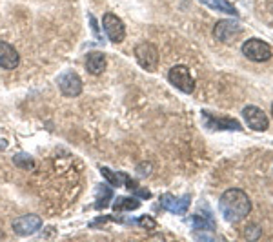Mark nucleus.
<instances>
[{
  "instance_id": "nucleus-8",
  "label": "nucleus",
  "mask_w": 273,
  "mask_h": 242,
  "mask_svg": "<svg viewBox=\"0 0 273 242\" xmlns=\"http://www.w3.org/2000/svg\"><path fill=\"white\" fill-rule=\"evenodd\" d=\"M242 117H244L246 124L251 129H255V131H264L269 124L266 113L260 108H257V106H246L244 110H242Z\"/></svg>"
},
{
  "instance_id": "nucleus-7",
  "label": "nucleus",
  "mask_w": 273,
  "mask_h": 242,
  "mask_svg": "<svg viewBox=\"0 0 273 242\" xmlns=\"http://www.w3.org/2000/svg\"><path fill=\"white\" fill-rule=\"evenodd\" d=\"M42 228V219L38 215H22L18 219L13 220V231L17 233L18 237H29L33 233H36Z\"/></svg>"
},
{
  "instance_id": "nucleus-12",
  "label": "nucleus",
  "mask_w": 273,
  "mask_h": 242,
  "mask_svg": "<svg viewBox=\"0 0 273 242\" xmlns=\"http://www.w3.org/2000/svg\"><path fill=\"white\" fill-rule=\"evenodd\" d=\"M18 62H20V57L17 50L8 42H0V68L15 69L18 68Z\"/></svg>"
},
{
  "instance_id": "nucleus-19",
  "label": "nucleus",
  "mask_w": 273,
  "mask_h": 242,
  "mask_svg": "<svg viewBox=\"0 0 273 242\" xmlns=\"http://www.w3.org/2000/svg\"><path fill=\"white\" fill-rule=\"evenodd\" d=\"M191 224H193L195 229H213V222H211V220H204L202 217H199V215L191 217Z\"/></svg>"
},
{
  "instance_id": "nucleus-5",
  "label": "nucleus",
  "mask_w": 273,
  "mask_h": 242,
  "mask_svg": "<svg viewBox=\"0 0 273 242\" xmlns=\"http://www.w3.org/2000/svg\"><path fill=\"white\" fill-rule=\"evenodd\" d=\"M136 62L148 71H155L159 66V50L151 42H142L135 47Z\"/></svg>"
},
{
  "instance_id": "nucleus-20",
  "label": "nucleus",
  "mask_w": 273,
  "mask_h": 242,
  "mask_svg": "<svg viewBox=\"0 0 273 242\" xmlns=\"http://www.w3.org/2000/svg\"><path fill=\"white\" fill-rule=\"evenodd\" d=\"M136 224H139L141 228H144V229H150V231H153V229L157 228V222H155V219H151V217H148V215H144V217H139V219H136Z\"/></svg>"
},
{
  "instance_id": "nucleus-10",
  "label": "nucleus",
  "mask_w": 273,
  "mask_h": 242,
  "mask_svg": "<svg viewBox=\"0 0 273 242\" xmlns=\"http://www.w3.org/2000/svg\"><path fill=\"white\" fill-rule=\"evenodd\" d=\"M190 202H191L190 195H184V197H180V199H175L173 195L166 193V195L160 197V206H162L164 210H168V211H171V213H177V215L186 213L188 208H190Z\"/></svg>"
},
{
  "instance_id": "nucleus-2",
  "label": "nucleus",
  "mask_w": 273,
  "mask_h": 242,
  "mask_svg": "<svg viewBox=\"0 0 273 242\" xmlns=\"http://www.w3.org/2000/svg\"><path fill=\"white\" fill-rule=\"evenodd\" d=\"M57 84H59V89L64 96H78L82 93V78L78 77V73H75L73 69H66L59 75L57 78Z\"/></svg>"
},
{
  "instance_id": "nucleus-16",
  "label": "nucleus",
  "mask_w": 273,
  "mask_h": 242,
  "mask_svg": "<svg viewBox=\"0 0 273 242\" xmlns=\"http://www.w3.org/2000/svg\"><path fill=\"white\" fill-rule=\"evenodd\" d=\"M204 6H208L209 10H217L222 11V13L232 15V17H239V11L235 10V6L230 4L228 0H200Z\"/></svg>"
},
{
  "instance_id": "nucleus-21",
  "label": "nucleus",
  "mask_w": 273,
  "mask_h": 242,
  "mask_svg": "<svg viewBox=\"0 0 273 242\" xmlns=\"http://www.w3.org/2000/svg\"><path fill=\"white\" fill-rule=\"evenodd\" d=\"M139 173H141V175H150V169H144V166H139Z\"/></svg>"
},
{
  "instance_id": "nucleus-3",
  "label": "nucleus",
  "mask_w": 273,
  "mask_h": 242,
  "mask_svg": "<svg viewBox=\"0 0 273 242\" xmlns=\"http://www.w3.org/2000/svg\"><path fill=\"white\" fill-rule=\"evenodd\" d=\"M242 53H244L246 59L253 60V62H266V60L271 59V47L259 38L246 40L242 44Z\"/></svg>"
},
{
  "instance_id": "nucleus-4",
  "label": "nucleus",
  "mask_w": 273,
  "mask_h": 242,
  "mask_svg": "<svg viewBox=\"0 0 273 242\" xmlns=\"http://www.w3.org/2000/svg\"><path fill=\"white\" fill-rule=\"evenodd\" d=\"M102 28H104V33L108 35L109 40L115 44H120L126 38V26H124L122 19L117 15L106 13L102 17Z\"/></svg>"
},
{
  "instance_id": "nucleus-9",
  "label": "nucleus",
  "mask_w": 273,
  "mask_h": 242,
  "mask_svg": "<svg viewBox=\"0 0 273 242\" xmlns=\"http://www.w3.org/2000/svg\"><path fill=\"white\" fill-rule=\"evenodd\" d=\"M241 33H242V28L237 22H233V20H218L213 28L215 38L220 42L232 40V38H235L237 35H241Z\"/></svg>"
},
{
  "instance_id": "nucleus-1",
  "label": "nucleus",
  "mask_w": 273,
  "mask_h": 242,
  "mask_svg": "<svg viewBox=\"0 0 273 242\" xmlns=\"http://www.w3.org/2000/svg\"><path fill=\"white\" fill-rule=\"evenodd\" d=\"M218 208H220V213L228 222L235 224L248 217V213L251 211V202L242 189L232 187V189H226L222 193L220 201H218Z\"/></svg>"
},
{
  "instance_id": "nucleus-15",
  "label": "nucleus",
  "mask_w": 273,
  "mask_h": 242,
  "mask_svg": "<svg viewBox=\"0 0 273 242\" xmlns=\"http://www.w3.org/2000/svg\"><path fill=\"white\" fill-rule=\"evenodd\" d=\"M100 173H102V177L108 180L109 186H113V187L126 186L127 178H129L126 173H117V171H111V169L106 168V166H102V168H100Z\"/></svg>"
},
{
  "instance_id": "nucleus-17",
  "label": "nucleus",
  "mask_w": 273,
  "mask_h": 242,
  "mask_svg": "<svg viewBox=\"0 0 273 242\" xmlns=\"http://www.w3.org/2000/svg\"><path fill=\"white\" fill-rule=\"evenodd\" d=\"M109 199H113V189L108 186V184H102L97 189V202H95V210H106L109 206Z\"/></svg>"
},
{
  "instance_id": "nucleus-14",
  "label": "nucleus",
  "mask_w": 273,
  "mask_h": 242,
  "mask_svg": "<svg viewBox=\"0 0 273 242\" xmlns=\"http://www.w3.org/2000/svg\"><path fill=\"white\" fill-rule=\"evenodd\" d=\"M141 208V201H136L135 197H117L113 202L115 213H124V211H133Z\"/></svg>"
},
{
  "instance_id": "nucleus-6",
  "label": "nucleus",
  "mask_w": 273,
  "mask_h": 242,
  "mask_svg": "<svg viewBox=\"0 0 273 242\" xmlns=\"http://www.w3.org/2000/svg\"><path fill=\"white\" fill-rule=\"evenodd\" d=\"M169 82L173 84V86L177 87V89H180L182 93H193V89H195V82H193V77H191L190 69L186 68V66H175V68L169 69Z\"/></svg>"
},
{
  "instance_id": "nucleus-13",
  "label": "nucleus",
  "mask_w": 273,
  "mask_h": 242,
  "mask_svg": "<svg viewBox=\"0 0 273 242\" xmlns=\"http://www.w3.org/2000/svg\"><path fill=\"white\" fill-rule=\"evenodd\" d=\"M86 69L91 75H102L106 69V55L102 51H91L86 57Z\"/></svg>"
},
{
  "instance_id": "nucleus-11",
  "label": "nucleus",
  "mask_w": 273,
  "mask_h": 242,
  "mask_svg": "<svg viewBox=\"0 0 273 242\" xmlns=\"http://www.w3.org/2000/svg\"><path fill=\"white\" fill-rule=\"evenodd\" d=\"M202 117H204V122L209 129H235V131H241L242 126L239 120L235 119H222V117H215L209 111H202Z\"/></svg>"
},
{
  "instance_id": "nucleus-18",
  "label": "nucleus",
  "mask_w": 273,
  "mask_h": 242,
  "mask_svg": "<svg viewBox=\"0 0 273 242\" xmlns=\"http://www.w3.org/2000/svg\"><path fill=\"white\" fill-rule=\"evenodd\" d=\"M13 164L17 166V168L27 169V171H29V169L35 168V160L27 155V153H18V155L13 157Z\"/></svg>"
}]
</instances>
